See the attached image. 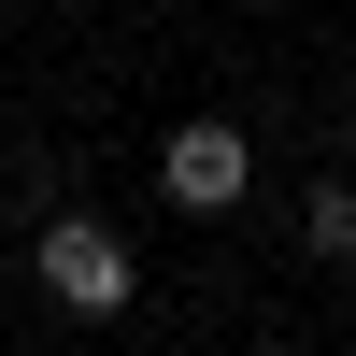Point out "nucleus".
Here are the masks:
<instances>
[{
  "label": "nucleus",
  "mask_w": 356,
  "mask_h": 356,
  "mask_svg": "<svg viewBox=\"0 0 356 356\" xmlns=\"http://www.w3.org/2000/svg\"><path fill=\"white\" fill-rule=\"evenodd\" d=\"M300 257L314 271H356V186H314L300 200Z\"/></svg>",
  "instance_id": "7ed1b4c3"
},
{
  "label": "nucleus",
  "mask_w": 356,
  "mask_h": 356,
  "mask_svg": "<svg viewBox=\"0 0 356 356\" xmlns=\"http://www.w3.org/2000/svg\"><path fill=\"white\" fill-rule=\"evenodd\" d=\"M257 356H300V342H257Z\"/></svg>",
  "instance_id": "20e7f679"
},
{
  "label": "nucleus",
  "mask_w": 356,
  "mask_h": 356,
  "mask_svg": "<svg viewBox=\"0 0 356 356\" xmlns=\"http://www.w3.org/2000/svg\"><path fill=\"white\" fill-rule=\"evenodd\" d=\"M243 186H257V143L228 129V114H186V129L157 143V200L171 214H228Z\"/></svg>",
  "instance_id": "f03ea898"
},
{
  "label": "nucleus",
  "mask_w": 356,
  "mask_h": 356,
  "mask_svg": "<svg viewBox=\"0 0 356 356\" xmlns=\"http://www.w3.org/2000/svg\"><path fill=\"white\" fill-rule=\"evenodd\" d=\"M29 271H43V300H57V314H129V300H143V257L114 243L100 214H43Z\"/></svg>",
  "instance_id": "f257e3e1"
}]
</instances>
